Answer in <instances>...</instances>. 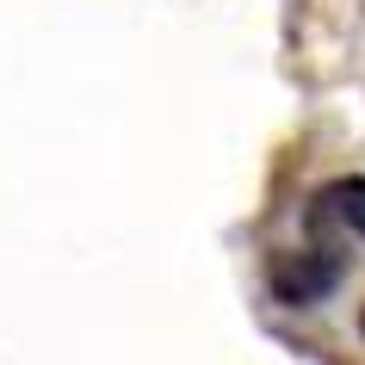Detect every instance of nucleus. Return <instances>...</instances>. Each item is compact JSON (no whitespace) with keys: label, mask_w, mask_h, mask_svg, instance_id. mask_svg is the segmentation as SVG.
<instances>
[{"label":"nucleus","mask_w":365,"mask_h":365,"mask_svg":"<svg viewBox=\"0 0 365 365\" xmlns=\"http://www.w3.org/2000/svg\"><path fill=\"white\" fill-rule=\"evenodd\" d=\"M309 230L328 235V230H346V235H365V180H328L322 192L309 198Z\"/></svg>","instance_id":"nucleus-2"},{"label":"nucleus","mask_w":365,"mask_h":365,"mask_svg":"<svg viewBox=\"0 0 365 365\" xmlns=\"http://www.w3.org/2000/svg\"><path fill=\"white\" fill-rule=\"evenodd\" d=\"M341 248H328V242H316V248H291V254H272L267 267V285L279 304L304 309V304H322L328 291L341 285Z\"/></svg>","instance_id":"nucleus-1"},{"label":"nucleus","mask_w":365,"mask_h":365,"mask_svg":"<svg viewBox=\"0 0 365 365\" xmlns=\"http://www.w3.org/2000/svg\"><path fill=\"white\" fill-rule=\"evenodd\" d=\"M359 328H365V316H359Z\"/></svg>","instance_id":"nucleus-3"}]
</instances>
